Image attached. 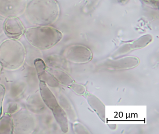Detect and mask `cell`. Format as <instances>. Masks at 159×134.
Instances as JSON below:
<instances>
[{"instance_id":"7a4b0ae2","label":"cell","mask_w":159,"mask_h":134,"mask_svg":"<svg viewBox=\"0 0 159 134\" xmlns=\"http://www.w3.org/2000/svg\"><path fill=\"white\" fill-rule=\"evenodd\" d=\"M28 42L36 48L48 49L58 43L63 38L62 33L50 26H36L25 31Z\"/></svg>"},{"instance_id":"2e32d148","label":"cell","mask_w":159,"mask_h":134,"mask_svg":"<svg viewBox=\"0 0 159 134\" xmlns=\"http://www.w3.org/2000/svg\"><path fill=\"white\" fill-rule=\"evenodd\" d=\"M69 87L78 95H84L86 93V90L85 87L82 85L73 83Z\"/></svg>"},{"instance_id":"7c38bea8","label":"cell","mask_w":159,"mask_h":134,"mask_svg":"<svg viewBox=\"0 0 159 134\" xmlns=\"http://www.w3.org/2000/svg\"><path fill=\"white\" fill-rule=\"evenodd\" d=\"M88 104L96 113L103 122H106V107L104 103L96 96L91 93H85L84 95Z\"/></svg>"},{"instance_id":"9c48e42d","label":"cell","mask_w":159,"mask_h":134,"mask_svg":"<svg viewBox=\"0 0 159 134\" xmlns=\"http://www.w3.org/2000/svg\"><path fill=\"white\" fill-rule=\"evenodd\" d=\"M138 58L134 56L125 57L118 60H109L105 63L109 69L120 70L135 68L139 64Z\"/></svg>"},{"instance_id":"8992f818","label":"cell","mask_w":159,"mask_h":134,"mask_svg":"<svg viewBox=\"0 0 159 134\" xmlns=\"http://www.w3.org/2000/svg\"><path fill=\"white\" fill-rule=\"evenodd\" d=\"M27 4L26 0H0V16L18 17L25 13Z\"/></svg>"},{"instance_id":"52a82bcc","label":"cell","mask_w":159,"mask_h":134,"mask_svg":"<svg viewBox=\"0 0 159 134\" xmlns=\"http://www.w3.org/2000/svg\"><path fill=\"white\" fill-rule=\"evenodd\" d=\"M14 131L16 133H29L33 131L35 122L32 115L25 111L16 114L14 118Z\"/></svg>"},{"instance_id":"d6986e66","label":"cell","mask_w":159,"mask_h":134,"mask_svg":"<svg viewBox=\"0 0 159 134\" xmlns=\"http://www.w3.org/2000/svg\"><path fill=\"white\" fill-rule=\"evenodd\" d=\"M5 18L0 16V35L2 34L3 32V23H4Z\"/></svg>"},{"instance_id":"ba28073f","label":"cell","mask_w":159,"mask_h":134,"mask_svg":"<svg viewBox=\"0 0 159 134\" xmlns=\"http://www.w3.org/2000/svg\"><path fill=\"white\" fill-rule=\"evenodd\" d=\"M3 27L6 35L12 39L20 38L25 31L24 24L17 17L5 18Z\"/></svg>"},{"instance_id":"277c9868","label":"cell","mask_w":159,"mask_h":134,"mask_svg":"<svg viewBox=\"0 0 159 134\" xmlns=\"http://www.w3.org/2000/svg\"><path fill=\"white\" fill-rule=\"evenodd\" d=\"M40 90L43 102L52 110L62 131L67 133L68 131V124L66 113L58 104L55 96L47 84L42 81L40 83Z\"/></svg>"},{"instance_id":"3957f363","label":"cell","mask_w":159,"mask_h":134,"mask_svg":"<svg viewBox=\"0 0 159 134\" xmlns=\"http://www.w3.org/2000/svg\"><path fill=\"white\" fill-rule=\"evenodd\" d=\"M25 57V47L15 39L6 40L0 45V63L7 69L20 68L24 64Z\"/></svg>"},{"instance_id":"5b68a950","label":"cell","mask_w":159,"mask_h":134,"mask_svg":"<svg viewBox=\"0 0 159 134\" xmlns=\"http://www.w3.org/2000/svg\"><path fill=\"white\" fill-rule=\"evenodd\" d=\"M66 58L75 63H86L92 60L93 53L87 47L83 45H72L65 52Z\"/></svg>"},{"instance_id":"5bb4252c","label":"cell","mask_w":159,"mask_h":134,"mask_svg":"<svg viewBox=\"0 0 159 134\" xmlns=\"http://www.w3.org/2000/svg\"><path fill=\"white\" fill-rule=\"evenodd\" d=\"M52 75L58 83L66 86H70L73 83V80L71 77L63 71L54 70Z\"/></svg>"},{"instance_id":"8fae6325","label":"cell","mask_w":159,"mask_h":134,"mask_svg":"<svg viewBox=\"0 0 159 134\" xmlns=\"http://www.w3.org/2000/svg\"><path fill=\"white\" fill-rule=\"evenodd\" d=\"M35 66L37 71L38 76L40 81L44 82L50 86L57 87L58 82L46 70V65L44 61L41 59H37L35 61Z\"/></svg>"},{"instance_id":"30bf717a","label":"cell","mask_w":159,"mask_h":134,"mask_svg":"<svg viewBox=\"0 0 159 134\" xmlns=\"http://www.w3.org/2000/svg\"><path fill=\"white\" fill-rule=\"evenodd\" d=\"M152 40V36L149 34L143 35L134 42L124 45L114 54V57L127 54L134 49L143 48L148 45Z\"/></svg>"},{"instance_id":"e0dca14e","label":"cell","mask_w":159,"mask_h":134,"mask_svg":"<svg viewBox=\"0 0 159 134\" xmlns=\"http://www.w3.org/2000/svg\"><path fill=\"white\" fill-rule=\"evenodd\" d=\"M74 129L76 133L78 134H81H81H88L89 133L87 129L84 127V126L79 123L74 124Z\"/></svg>"},{"instance_id":"4fadbf2b","label":"cell","mask_w":159,"mask_h":134,"mask_svg":"<svg viewBox=\"0 0 159 134\" xmlns=\"http://www.w3.org/2000/svg\"><path fill=\"white\" fill-rule=\"evenodd\" d=\"M14 131V122L9 114L0 118V134H12Z\"/></svg>"},{"instance_id":"9a60e30c","label":"cell","mask_w":159,"mask_h":134,"mask_svg":"<svg viewBox=\"0 0 159 134\" xmlns=\"http://www.w3.org/2000/svg\"><path fill=\"white\" fill-rule=\"evenodd\" d=\"M43 104L41 100L40 99L39 97H35L28 100V105L29 108H30V109L34 111L37 110L38 111L39 110H42V108H43Z\"/></svg>"},{"instance_id":"ffe728a7","label":"cell","mask_w":159,"mask_h":134,"mask_svg":"<svg viewBox=\"0 0 159 134\" xmlns=\"http://www.w3.org/2000/svg\"><path fill=\"white\" fill-rule=\"evenodd\" d=\"M0 72H1V66H0Z\"/></svg>"},{"instance_id":"6da1fadb","label":"cell","mask_w":159,"mask_h":134,"mask_svg":"<svg viewBox=\"0 0 159 134\" xmlns=\"http://www.w3.org/2000/svg\"><path fill=\"white\" fill-rule=\"evenodd\" d=\"M27 20L37 26H49L59 18L60 8L56 0H31L27 4Z\"/></svg>"},{"instance_id":"ac0fdd59","label":"cell","mask_w":159,"mask_h":134,"mask_svg":"<svg viewBox=\"0 0 159 134\" xmlns=\"http://www.w3.org/2000/svg\"><path fill=\"white\" fill-rule=\"evenodd\" d=\"M5 88L4 86L0 84V118L2 114V102L5 96Z\"/></svg>"}]
</instances>
